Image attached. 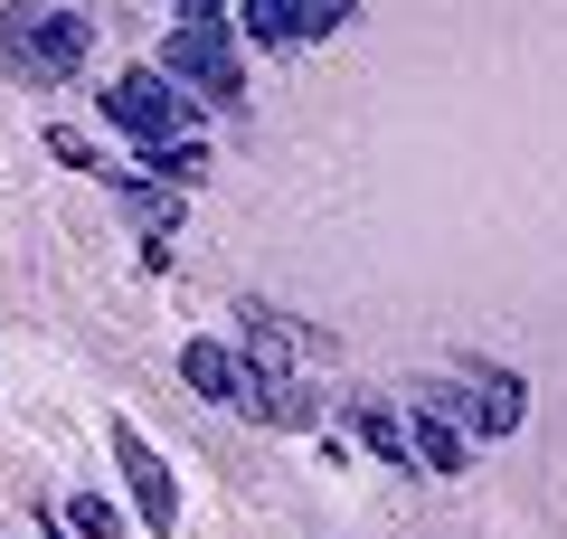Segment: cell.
Returning <instances> with one entry per match:
<instances>
[{
    "instance_id": "cell-1",
    "label": "cell",
    "mask_w": 567,
    "mask_h": 539,
    "mask_svg": "<svg viewBox=\"0 0 567 539\" xmlns=\"http://www.w3.org/2000/svg\"><path fill=\"white\" fill-rule=\"evenodd\" d=\"M95 58V20L85 10H58V0H10L0 10V67L20 85H66Z\"/></svg>"
},
{
    "instance_id": "cell-2",
    "label": "cell",
    "mask_w": 567,
    "mask_h": 539,
    "mask_svg": "<svg viewBox=\"0 0 567 539\" xmlns=\"http://www.w3.org/2000/svg\"><path fill=\"white\" fill-rule=\"evenodd\" d=\"M95 104H104V123H114V133L142 142V152H171V142H189V95L162 77V67H123V77L104 85Z\"/></svg>"
},
{
    "instance_id": "cell-3",
    "label": "cell",
    "mask_w": 567,
    "mask_h": 539,
    "mask_svg": "<svg viewBox=\"0 0 567 539\" xmlns=\"http://www.w3.org/2000/svg\"><path fill=\"white\" fill-rule=\"evenodd\" d=\"M162 77L181 85V95H208V104H237L246 95V67H237V39H227V20H181L162 48Z\"/></svg>"
},
{
    "instance_id": "cell-4",
    "label": "cell",
    "mask_w": 567,
    "mask_h": 539,
    "mask_svg": "<svg viewBox=\"0 0 567 539\" xmlns=\"http://www.w3.org/2000/svg\"><path fill=\"white\" fill-rule=\"evenodd\" d=\"M114 464H123V482H133V511H142V539H171V530H181V482H171L162 445L142 436L133 417H114Z\"/></svg>"
},
{
    "instance_id": "cell-5",
    "label": "cell",
    "mask_w": 567,
    "mask_h": 539,
    "mask_svg": "<svg viewBox=\"0 0 567 539\" xmlns=\"http://www.w3.org/2000/svg\"><path fill=\"white\" fill-rule=\"evenodd\" d=\"M181 379L199 388V398H218V407H246V417H265L256 379H246V359H237V350H218V340H189V350H181Z\"/></svg>"
},
{
    "instance_id": "cell-6",
    "label": "cell",
    "mask_w": 567,
    "mask_h": 539,
    "mask_svg": "<svg viewBox=\"0 0 567 539\" xmlns=\"http://www.w3.org/2000/svg\"><path fill=\"white\" fill-rule=\"evenodd\" d=\"M246 379H256V398L293 388V332H284V313H265V303H246Z\"/></svg>"
},
{
    "instance_id": "cell-7",
    "label": "cell",
    "mask_w": 567,
    "mask_h": 539,
    "mask_svg": "<svg viewBox=\"0 0 567 539\" xmlns=\"http://www.w3.org/2000/svg\"><path fill=\"white\" fill-rule=\"evenodd\" d=\"M95 180H114V200H123V218H133V227H152V237L181 227V190H162L152 171H114V161H104Z\"/></svg>"
},
{
    "instance_id": "cell-8",
    "label": "cell",
    "mask_w": 567,
    "mask_h": 539,
    "mask_svg": "<svg viewBox=\"0 0 567 539\" xmlns=\"http://www.w3.org/2000/svg\"><path fill=\"white\" fill-rule=\"evenodd\" d=\"M237 29L256 48H303V0H237Z\"/></svg>"
},
{
    "instance_id": "cell-9",
    "label": "cell",
    "mask_w": 567,
    "mask_h": 539,
    "mask_svg": "<svg viewBox=\"0 0 567 539\" xmlns=\"http://www.w3.org/2000/svg\"><path fill=\"white\" fill-rule=\"evenodd\" d=\"M406 445H416V474H425V464H435V474H464V426H454V417H435V407H416Z\"/></svg>"
},
{
    "instance_id": "cell-10",
    "label": "cell",
    "mask_w": 567,
    "mask_h": 539,
    "mask_svg": "<svg viewBox=\"0 0 567 539\" xmlns=\"http://www.w3.org/2000/svg\"><path fill=\"white\" fill-rule=\"evenodd\" d=\"M350 426H360V445L379 464H406V474H416V445H406V426L388 417V407H350Z\"/></svg>"
},
{
    "instance_id": "cell-11",
    "label": "cell",
    "mask_w": 567,
    "mask_h": 539,
    "mask_svg": "<svg viewBox=\"0 0 567 539\" xmlns=\"http://www.w3.org/2000/svg\"><path fill=\"white\" fill-rule=\"evenodd\" d=\"M152 180H162V190H199L208 180V142L189 133V142H171V152H152Z\"/></svg>"
},
{
    "instance_id": "cell-12",
    "label": "cell",
    "mask_w": 567,
    "mask_h": 539,
    "mask_svg": "<svg viewBox=\"0 0 567 539\" xmlns=\"http://www.w3.org/2000/svg\"><path fill=\"white\" fill-rule=\"evenodd\" d=\"M66 530H76V539H123V511L95 501V492H76V501H66Z\"/></svg>"
},
{
    "instance_id": "cell-13",
    "label": "cell",
    "mask_w": 567,
    "mask_h": 539,
    "mask_svg": "<svg viewBox=\"0 0 567 539\" xmlns=\"http://www.w3.org/2000/svg\"><path fill=\"white\" fill-rule=\"evenodd\" d=\"M360 20V0H303V39H341Z\"/></svg>"
},
{
    "instance_id": "cell-14",
    "label": "cell",
    "mask_w": 567,
    "mask_h": 539,
    "mask_svg": "<svg viewBox=\"0 0 567 539\" xmlns=\"http://www.w3.org/2000/svg\"><path fill=\"white\" fill-rule=\"evenodd\" d=\"M162 10H181V20H218L227 0H162Z\"/></svg>"
}]
</instances>
